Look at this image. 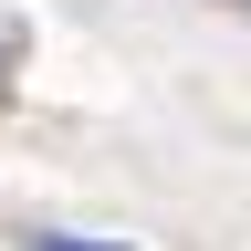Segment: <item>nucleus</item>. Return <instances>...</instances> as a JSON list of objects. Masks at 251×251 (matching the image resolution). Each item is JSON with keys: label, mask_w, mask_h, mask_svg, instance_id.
I'll list each match as a JSON object with an SVG mask.
<instances>
[{"label": "nucleus", "mask_w": 251, "mask_h": 251, "mask_svg": "<svg viewBox=\"0 0 251 251\" xmlns=\"http://www.w3.org/2000/svg\"><path fill=\"white\" fill-rule=\"evenodd\" d=\"M31 251H74V241H31Z\"/></svg>", "instance_id": "2"}, {"label": "nucleus", "mask_w": 251, "mask_h": 251, "mask_svg": "<svg viewBox=\"0 0 251 251\" xmlns=\"http://www.w3.org/2000/svg\"><path fill=\"white\" fill-rule=\"evenodd\" d=\"M11 63H21V31H0V94H11Z\"/></svg>", "instance_id": "1"}]
</instances>
